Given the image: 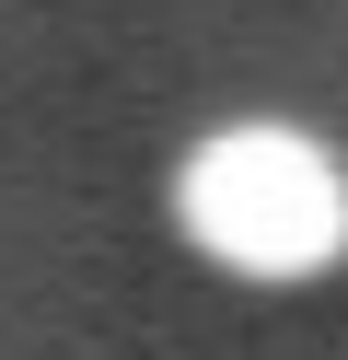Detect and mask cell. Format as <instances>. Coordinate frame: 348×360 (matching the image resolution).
<instances>
[{
	"instance_id": "1",
	"label": "cell",
	"mask_w": 348,
	"mask_h": 360,
	"mask_svg": "<svg viewBox=\"0 0 348 360\" xmlns=\"http://www.w3.org/2000/svg\"><path fill=\"white\" fill-rule=\"evenodd\" d=\"M174 221L232 279H325L348 256V163L278 117L209 128L174 174Z\"/></svg>"
}]
</instances>
